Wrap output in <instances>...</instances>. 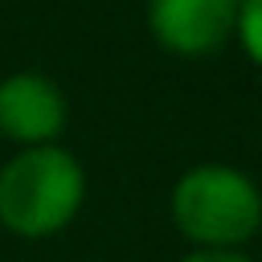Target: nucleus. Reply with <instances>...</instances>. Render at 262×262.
<instances>
[{"label": "nucleus", "mask_w": 262, "mask_h": 262, "mask_svg": "<svg viewBox=\"0 0 262 262\" xmlns=\"http://www.w3.org/2000/svg\"><path fill=\"white\" fill-rule=\"evenodd\" d=\"M233 37L242 41L246 57H250L254 66H262V0H242V4H237Z\"/></svg>", "instance_id": "39448f33"}, {"label": "nucleus", "mask_w": 262, "mask_h": 262, "mask_svg": "<svg viewBox=\"0 0 262 262\" xmlns=\"http://www.w3.org/2000/svg\"><path fill=\"white\" fill-rule=\"evenodd\" d=\"M237 0H147L151 37L180 57H205L233 37Z\"/></svg>", "instance_id": "7ed1b4c3"}, {"label": "nucleus", "mask_w": 262, "mask_h": 262, "mask_svg": "<svg viewBox=\"0 0 262 262\" xmlns=\"http://www.w3.org/2000/svg\"><path fill=\"white\" fill-rule=\"evenodd\" d=\"M66 94L53 78L20 70L0 82V135L25 143V147H45L61 135L66 127Z\"/></svg>", "instance_id": "20e7f679"}, {"label": "nucleus", "mask_w": 262, "mask_h": 262, "mask_svg": "<svg viewBox=\"0 0 262 262\" xmlns=\"http://www.w3.org/2000/svg\"><path fill=\"white\" fill-rule=\"evenodd\" d=\"M172 221L196 250H237L262 229V192L229 164H196L172 188Z\"/></svg>", "instance_id": "f03ea898"}, {"label": "nucleus", "mask_w": 262, "mask_h": 262, "mask_svg": "<svg viewBox=\"0 0 262 262\" xmlns=\"http://www.w3.org/2000/svg\"><path fill=\"white\" fill-rule=\"evenodd\" d=\"M82 196L86 172L57 143L20 147L0 168V225L16 237H53L78 217Z\"/></svg>", "instance_id": "f257e3e1"}, {"label": "nucleus", "mask_w": 262, "mask_h": 262, "mask_svg": "<svg viewBox=\"0 0 262 262\" xmlns=\"http://www.w3.org/2000/svg\"><path fill=\"white\" fill-rule=\"evenodd\" d=\"M180 262H250L242 250H192V254H184Z\"/></svg>", "instance_id": "423d86ee"}]
</instances>
